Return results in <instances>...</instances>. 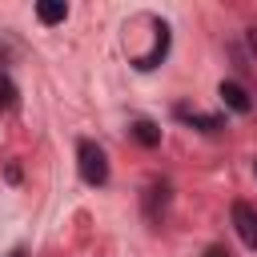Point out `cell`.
<instances>
[{
    "label": "cell",
    "instance_id": "obj_1",
    "mask_svg": "<svg viewBox=\"0 0 257 257\" xmlns=\"http://www.w3.org/2000/svg\"><path fill=\"white\" fill-rule=\"evenodd\" d=\"M76 165H80L84 185H104L108 181V161H104V149L96 141H80L76 145Z\"/></svg>",
    "mask_w": 257,
    "mask_h": 257
},
{
    "label": "cell",
    "instance_id": "obj_2",
    "mask_svg": "<svg viewBox=\"0 0 257 257\" xmlns=\"http://www.w3.org/2000/svg\"><path fill=\"white\" fill-rule=\"evenodd\" d=\"M233 229H237V237H241L249 249H257V205L233 201Z\"/></svg>",
    "mask_w": 257,
    "mask_h": 257
},
{
    "label": "cell",
    "instance_id": "obj_3",
    "mask_svg": "<svg viewBox=\"0 0 257 257\" xmlns=\"http://www.w3.org/2000/svg\"><path fill=\"white\" fill-rule=\"evenodd\" d=\"M217 96H221V100H225V108H233V112H249V108H253L249 92H245V88H241L237 80H221Z\"/></svg>",
    "mask_w": 257,
    "mask_h": 257
},
{
    "label": "cell",
    "instance_id": "obj_4",
    "mask_svg": "<svg viewBox=\"0 0 257 257\" xmlns=\"http://www.w3.org/2000/svg\"><path fill=\"white\" fill-rule=\"evenodd\" d=\"M36 20H40L44 28H56V24L68 20V4H64V0H40V4H36Z\"/></svg>",
    "mask_w": 257,
    "mask_h": 257
},
{
    "label": "cell",
    "instance_id": "obj_5",
    "mask_svg": "<svg viewBox=\"0 0 257 257\" xmlns=\"http://www.w3.org/2000/svg\"><path fill=\"white\" fill-rule=\"evenodd\" d=\"M133 137H137L145 149H157V145H161V128H157L153 120H137V124H133Z\"/></svg>",
    "mask_w": 257,
    "mask_h": 257
},
{
    "label": "cell",
    "instance_id": "obj_6",
    "mask_svg": "<svg viewBox=\"0 0 257 257\" xmlns=\"http://www.w3.org/2000/svg\"><path fill=\"white\" fill-rule=\"evenodd\" d=\"M8 108H16V84L8 76H0V112H8Z\"/></svg>",
    "mask_w": 257,
    "mask_h": 257
},
{
    "label": "cell",
    "instance_id": "obj_7",
    "mask_svg": "<svg viewBox=\"0 0 257 257\" xmlns=\"http://www.w3.org/2000/svg\"><path fill=\"white\" fill-rule=\"evenodd\" d=\"M181 120H189V124H201V128H217V124H221L217 116H201V112H189V108H181Z\"/></svg>",
    "mask_w": 257,
    "mask_h": 257
},
{
    "label": "cell",
    "instance_id": "obj_8",
    "mask_svg": "<svg viewBox=\"0 0 257 257\" xmlns=\"http://www.w3.org/2000/svg\"><path fill=\"white\" fill-rule=\"evenodd\" d=\"M209 257H229V253H221V249H209Z\"/></svg>",
    "mask_w": 257,
    "mask_h": 257
},
{
    "label": "cell",
    "instance_id": "obj_9",
    "mask_svg": "<svg viewBox=\"0 0 257 257\" xmlns=\"http://www.w3.org/2000/svg\"><path fill=\"white\" fill-rule=\"evenodd\" d=\"M8 257H24V249H12V253H8Z\"/></svg>",
    "mask_w": 257,
    "mask_h": 257
},
{
    "label": "cell",
    "instance_id": "obj_10",
    "mask_svg": "<svg viewBox=\"0 0 257 257\" xmlns=\"http://www.w3.org/2000/svg\"><path fill=\"white\" fill-rule=\"evenodd\" d=\"M253 173H257V161H253Z\"/></svg>",
    "mask_w": 257,
    "mask_h": 257
}]
</instances>
